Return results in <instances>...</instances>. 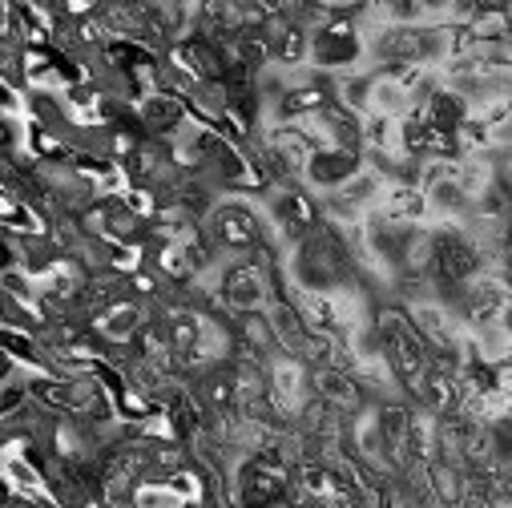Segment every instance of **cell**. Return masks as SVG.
I'll return each mask as SVG.
<instances>
[{"instance_id":"6da1fadb","label":"cell","mask_w":512,"mask_h":508,"mask_svg":"<svg viewBox=\"0 0 512 508\" xmlns=\"http://www.w3.org/2000/svg\"><path fill=\"white\" fill-rule=\"evenodd\" d=\"M295 267H299V279L315 295H323L327 287L347 279V246L331 230H311L303 238V246H299V263Z\"/></svg>"},{"instance_id":"7a4b0ae2","label":"cell","mask_w":512,"mask_h":508,"mask_svg":"<svg viewBox=\"0 0 512 508\" xmlns=\"http://www.w3.org/2000/svg\"><path fill=\"white\" fill-rule=\"evenodd\" d=\"M238 496L242 508H275L287 496V464L279 452H259L238 476Z\"/></svg>"},{"instance_id":"3957f363","label":"cell","mask_w":512,"mask_h":508,"mask_svg":"<svg viewBox=\"0 0 512 508\" xmlns=\"http://www.w3.org/2000/svg\"><path fill=\"white\" fill-rule=\"evenodd\" d=\"M311 57L323 65V69H343L359 57V33L347 25V21H335V25H323L311 41Z\"/></svg>"},{"instance_id":"277c9868","label":"cell","mask_w":512,"mask_h":508,"mask_svg":"<svg viewBox=\"0 0 512 508\" xmlns=\"http://www.w3.org/2000/svg\"><path fill=\"white\" fill-rule=\"evenodd\" d=\"M214 238L226 250H254L259 246V218H254L246 206H222L214 214Z\"/></svg>"},{"instance_id":"5b68a950","label":"cell","mask_w":512,"mask_h":508,"mask_svg":"<svg viewBox=\"0 0 512 508\" xmlns=\"http://www.w3.org/2000/svg\"><path fill=\"white\" fill-rule=\"evenodd\" d=\"M307 174H311L315 186H347L359 174V154L355 150H343V146L315 150L311 162H307Z\"/></svg>"},{"instance_id":"8992f818","label":"cell","mask_w":512,"mask_h":508,"mask_svg":"<svg viewBox=\"0 0 512 508\" xmlns=\"http://www.w3.org/2000/svg\"><path fill=\"white\" fill-rule=\"evenodd\" d=\"M222 299H226V307L250 315V311H259V303L267 299V283H263V275L254 267H234L222 279Z\"/></svg>"},{"instance_id":"52a82bcc","label":"cell","mask_w":512,"mask_h":508,"mask_svg":"<svg viewBox=\"0 0 512 508\" xmlns=\"http://www.w3.org/2000/svg\"><path fill=\"white\" fill-rule=\"evenodd\" d=\"M93 327H97L105 339H113V343L134 339V335L142 331V311H138V303H109L105 311H97Z\"/></svg>"},{"instance_id":"ba28073f","label":"cell","mask_w":512,"mask_h":508,"mask_svg":"<svg viewBox=\"0 0 512 508\" xmlns=\"http://www.w3.org/2000/svg\"><path fill=\"white\" fill-rule=\"evenodd\" d=\"M182 117H186V109H182V101L178 97H150L146 105H142V125L150 134H174L178 125H182Z\"/></svg>"},{"instance_id":"9c48e42d","label":"cell","mask_w":512,"mask_h":508,"mask_svg":"<svg viewBox=\"0 0 512 508\" xmlns=\"http://www.w3.org/2000/svg\"><path fill=\"white\" fill-rule=\"evenodd\" d=\"M279 222H283V230L287 234H295V238H307L311 230H315V206L307 202V194H283L279 198Z\"/></svg>"},{"instance_id":"30bf717a","label":"cell","mask_w":512,"mask_h":508,"mask_svg":"<svg viewBox=\"0 0 512 508\" xmlns=\"http://www.w3.org/2000/svg\"><path fill=\"white\" fill-rule=\"evenodd\" d=\"M315 384H319V396L327 400V404H335V408H359V384H355V379L351 375H343V371H319V379H315Z\"/></svg>"},{"instance_id":"8fae6325","label":"cell","mask_w":512,"mask_h":508,"mask_svg":"<svg viewBox=\"0 0 512 508\" xmlns=\"http://www.w3.org/2000/svg\"><path fill=\"white\" fill-rule=\"evenodd\" d=\"M331 101H327V89H319V85H299V89H287L283 97H279V113L283 117H299V113H319V109H327Z\"/></svg>"},{"instance_id":"7c38bea8","label":"cell","mask_w":512,"mask_h":508,"mask_svg":"<svg viewBox=\"0 0 512 508\" xmlns=\"http://www.w3.org/2000/svg\"><path fill=\"white\" fill-rule=\"evenodd\" d=\"M432 484H436V496H440V504H460V496H464V488H460V472L452 468V464H436L432 468Z\"/></svg>"},{"instance_id":"4fadbf2b","label":"cell","mask_w":512,"mask_h":508,"mask_svg":"<svg viewBox=\"0 0 512 508\" xmlns=\"http://www.w3.org/2000/svg\"><path fill=\"white\" fill-rule=\"evenodd\" d=\"M432 202H436V206H444V210H460V206L468 202V194H464V186H460V182H452V178H448V182H436V186H432Z\"/></svg>"},{"instance_id":"5bb4252c","label":"cell","mask_w":512,"mask_h":508,"mask_svg":"<svg viewBox=\"0 0 512 508\" xmlns=\"http://www.w3.org/2000/svg\"><path fill=\"white\" fill-rule=\"evenodd\" d=\"M508 182H512V170H508Z\"/></svg>"}]
</instances>
